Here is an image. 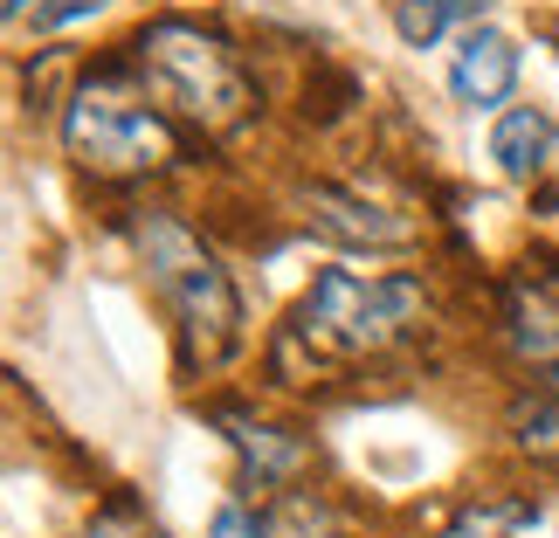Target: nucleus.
I'll return each mask as SVG.
<instances>
[{
	"label": "nucleus",
	"mask_w": 559,
	"mask_h": 538,
	"mask_svg": "<svg viewBox=\"0 0 559 538\" xmlns=\"http://www.w3.org/2000/svg\"><path fill=\"white\" fill-rule=\"evenodd\" d=\"M132 76L145 97H159L166 111H180L201 132H235L255 111V83L242 56L222 35L193 28V21H153L132 41Z\"/></svg>",
	"instance_id": "obj_3"
},
{
	"label": "nucleus",
	"mask_w": 559,
	"mask_h": 538,
	"mask_svg": "<svg viewBox=\"0 0 559 538\" xmlns=\"http://www.w3.org/2000/svg\"><path fill=\"white\" fill-rule=\"evenodd\" d=\"M511 91H519V41L469 21L456 41V62H449V97L463 111H498V104H511Z\"/></svg>",
	"instance_id": "obj_6"
},
{
	"label": "nucleus",
	"mask_w": 559,
	"mask_h": 538,
	"mask_svg": "<svg viewBox=\"0 0 559 538\" xmlns=\"http://www.w3.org/2000/svg\"><path fill=\"white\" fill-rule=\"evenodd\" d=\"M504 346L519 352L532 373L559 366V290L552 284H511L504 297Z\"/></svg>",
	"instance_id": "obj_8"
},
{
	"label": "nucleus",
	"mask_w": 559,
	"mask_h": 538,
	"mask_svg": "<svg viewBox=\"0 0 559 538\" xmlns=\"http://www.w3.org/2000/svg\"><path fill=\"white\" fill-rule=\"evenodd\" d=\"M124 235H132V249H139L145 284H153L159 304L174 311V332H180L187 366H222V359L242 352L249 311H242L235 276L222 270V255H214L174 207H132Z\"/></svg>",
	"instance_id": "obj_2"
},
{
	"label": "nucleus",
	"mask_w": 559,
	"mask_h": 538,
	"mask_svg": "<svg viewBox=\"0 0 559 538\" xmlns=\"http://www.w3.org/2000/svg\"><path fill=\"white\" fill-rule=\"evenodd\" d=\"M552 145H559V124L539 104H519V111H504L498 132H490V159H498L504 180H539L552 166Z\"/></svg>",
	"instance_id": "obj_9"
},
{
	"label": "nucleus",
	"mask_w": 559,
	"mask_h": 538,
	"mask_svg": "<svg viewBox=\"0 0 559 538\" xmlns=\"http://www.w3.org/2000/svg\"><path fill=\"white\" fill-rule=\"evenodd\" d=\"M0 8H8V21H21L28 8H41V0H0Z\"/></svg>",
	"instance_id": "obj_16"
},
{
	"label": "nucleus",
	"mask_w": 559,
	"mask_h": 538,
	"mask_svg": "<svg viewBox=\"0 0 559 538\" xmlns=\"http://www.w3.org/2000/svg\"><path fill=\"white\" fill-rule=\"evenodd\" d=\"M519 518L525 511H504V504H469L456 525H449L442 538H519Z\"/></svg>",
	"instance_id": "obj_13"
},
{
	"label": "nucleus",
	"mask_w": 559,
	"mask_h": 538,
	"mask_svg": "<svg viewBox=\"0 0 559 538\" xmlns=\"http://www.w3.org/2000/svg\"><path fill=\"white\" fill-rule=\"evenodd\" d=\"M511 442H519L532 463L559 469V394H532V400H511Z\"/></svg>",
	"instance_id": "obj_11"
},
{
	"label": "nucleus",
	"mask_w": 559,
	"mask_h": 538,
	"mask_svg": "<svg viewBox=\"0 0 559 538\" xmlns=\"http://www.w3.org/2000/svg\"><path fill=\"white\" fill-rule=\"evenodd\" d=\"M428 290L421 276H353V270H318L311 290L297 297L290 325L276 332V380L311 386L325 373H346L359 359H380L421 325Z\"/></svg>",
	"instance_id": "obj_1"
},
{
	"label": "nucleus",
	"mask_w": 559,
	"mask_h": 538,
	"mask_svg": "<svg viewBox=\"0 0 559 538\" xmlns=\"http://www.w3.org/2000/svg\"><path fill=\"white\" fill-rule=\"evenodd\" d=\"M83 538H139V531L118 525V518H91V525H83Z\"/></svg>",
	"instance_id": "obj_15"
},
{
	"label": "nucleus",
	"mask_w": 559,
	"mask_h": 538,
	"mask_svg": "<svg viewBox=\"0 0 559 538\" xmlns=\"http://www.w3.org/2000/svg\"><path fill=\"white\" fill-rule=\"evenodd\" d=\"M214 428L228 435V449L242 456V483L249 490H290L297 477L311 469V442L305 435H290V428H276V421H255V415H214Z\"/></svg>",
	"instance_id": "obj_7"
},
{
	"label": "nucleus",
	"mask_w": 559,
	"mask_h": 538,
	"mask_svg": "<svg viewBox=\"0 0 559 538\" xmlns=\"http://www.w3.org/2000/svg\"><path fill=\"white\" fill-rule=\"evenodd\" d=\"M207 538H270V518L255 504H222L207 518Z\"/></svg>",
	"instance_id": "obj_14"
},
{
	"label": "nucleus",
	"mask_w": 559,
	"mask_h": 538,
	"mask_svg": "<svg viewBox=\"0 0 559 538\" xmlns=\"http://www.w3.org/2000/svg\"><path fill=\"white\" fill-rule=\"evenodd\" d=\"M305 228L325 235L338 249H367V255H386V249H415L421 242V222L380 207V201H359L346 187H305Z\"/></svg>",
	"instance_id": "obj_5"
},
{
	"label": "nucleus",
	"mask_w": 559,
	"mask_h": 538,
	"mask_svg": "<svg viewBox=\"0 0 559 538\" xmlns=\"http://www.w3.org/2000/svg\"><path fill=\"white\" fill-rule=\"evenodd\" d=\"M270 538H359V531H346L325 504H311V498H284V511L270 518Z\"/></svg>",
	"instance_id": "obj_12"
},
{
	"label": "nucleus",
	"mask_w": 559,
	"mask_h": 538,
	"mask_svg": "<svg viewBox=\"0 0 559 538\" xmlns=\"http://www.w3.org/2000/svg\"><path fill=\"white\" fill-rule=\"evenodd\" d=\"M490 0H394V35L407 49H436L456 21H484Z\"/></svg>",
	"instance_id": "obj_10"
},
{
	"label": "nucleus",
	"mask_w": 559,
	"mask_h": 538,
	"mask_svg": "<svg viewBox=\"0 0 559 538\" xmlns=\"http://www.w3.org/2000/svg\"><path fill=\"white\" fill-rule=\"evenodd\" d=\"M62 145L91 180H145L180 159V139L159 118V104H145V91H132L111 70L76 83L70 111H62Z\"/></svg>",
	"instance_id": "obj_4"
}]
</instances>
